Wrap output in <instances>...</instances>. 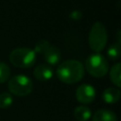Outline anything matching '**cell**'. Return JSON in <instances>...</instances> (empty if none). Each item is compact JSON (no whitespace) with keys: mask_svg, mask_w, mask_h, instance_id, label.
I'll use <instances>...</instances> for the list:
<instances>
[{"mask_svg":"<svg viewBox=\"0 0 121 121\" xmlns=\"http://www.w3.org/2000/svg\"><path fill=\"white\" fill-rule=\"evenodd\" d=\"M58 78L67 84L78 82L84 76V68L81 62L76 60H68L61 62L57 69Z\"/></svg>","mask_w":121,"mask_h":121,"instance_id":"obj_1","label":"cell"},{"mask_svg":"<svg viewBox=\"0 0 121 121\" xmlns=\"http://www.w3.org/2000/svg\"><path fill=\"white\" fill-rule=\"evenodd\" d=\"M108 56L112 60H116L120 57V43H115L110 45L108 49Z\"/></svg>","mask_w":121,"mask_h":121,"instance_id":"obj_15","label":"cell"},{"mask_svg":"<svg viewBox=\"0 0 121 121\" xmlns=\"http://www.w3.org/2000/svg\"><path fill=\"white\" fill-rule=\"evenodd\" d=\"M77 100L82 104H88L94 101L95 97V90L92 85L81 84L76 91Z\"/></svg>","mask_w":121,"mask_h":121,"instance_id":"obj_6","label":"cell"},{"mask_svg":"<svg viewBox=\"0 0 121 121\" xmlns=\"http://www.w3.org/2000/svg\"><path fill=\"white\" fill-rule=\"evenodd\" d=\"M9 92L18 96H25L31 93L33 83L31 79L25 75H16L12 77L8 82Z\"/></svg>","mask_w":121,"mask_h":121,"instance_id":"obj_5","label":"cell"},{"mask_svg":"<svg viewBox=\"0 0 121 121\" xmlns=\"http://www.w3.org/2000/svg\"><path fill=\"white\" fill-rule=\"evenodd\" d=\"M107 43V30L101 22L93 24L89 32V45L95 53L101 52Z\"/></svg>","mask_w":121,"mask_h":121,"instance_id":"obj_2","label":"cell"},{"mask_svg":"<svg viewBox=\"0 0 121 121\" xmlns=\"http://www.w3.org/2000/svg\"><path fill=\"white\" fill-rule=\"evenodd\" d=\"M74 116L78 121H87L92 116V112L87 106H78L74 111Z\"/></svg>","mask_w":121,"mask_h":121,"instance_id":"obj_11","label":"cell"},{"mask_svg":"<svg viewBox=\"0 0 121 121\" xmlns=\"http://www.w3.org/2000/svg\"><path fill=\"white\" fill-rule=\"evenodd\" d=\"M13 102L12 96L9 93L4 92L0 94V108L1 109H7L9 108Z\"/></svg>","mask_w":121,"mask_h":121,"instance_id":"obj_13","label":"cell"},{"mask_svg":"<svg viewBox=\"0 0 121 121\" xmlns=\"http://www.w3.org/2000/svg\"><path fill=\"white\" fill-rule=\"evenodd\" d=\"M120 98V91L118 88L110 87L104 90L102 94V99L108 104L116 103Z\"/></svg>","mask_w":121,"mask_h":121,"instance_id":"obj_10","label":"cell"},{"mask_svg":"<svg viewBox=\"0 0 121 121\" xmlns=\"http://www.w3.org/2000/svg\"><path fill=\"white\" fill-rule=\"evenodd\" d=\"M85 67L90 75L95 78H102L104 77L109 69V64L107 60L99 53H94L90 55L86 61Z\"/></svg>","mask_w":121,"mask_h":121,"instance_id":"obj_4","label":"cell"},{"mask_svg":"<svg viewBox=\"0 0 121 121\" xmlns=\"http://www.w3.org/2000/svg\"><path fill=\"white\" fill-rule=\"evenodd\" d=\"M42 55H43V59L45 60V61L50 65L57 64L61 58L60 49L52 44H49V46L44 50V52Z\"/></svg>","mask_w":121,"mask_h":121,"instance_id":"obj_7","label":"cell"},{"mask_svg":"<svg viewBox=\"0 0 121 121\" xmlns=\"http://www.w3.org/2000/svg\"><path fill=\"white\" fill-rule=\"evenodd\" d=\"M120 72H121V64L119 62L115 63L111 71H110V78L112 82L116 86V87H120L121 86V78H120Z\"/></svg>","mask_w":121,"mask_h":121,"instance_id":"obj_12","label":"cell"},{"mask_svg":"<svg viewBox=\"0 0 121 121\" xmlns=\"http://www.w3.org/2000/svg\"><path fill=\"white\" fill-rule=\"evenodd\" d=\"M92 121H117V118L115 113L112 111L107 109H100L94 113Z\"/></svg>","mask_w":121,"mask_h":121,"instance_id":"obj_9","label":"cell"},{"mask_svg":"<svg viewBox=\"0 0 121 121\" xmlns=\"http://www.w3.org/2000/svg\"><path fill=\"white\" fill-rule=\"evenodd\" d=\"M36 54L33 49L20 47L13 49L9 54V60L12 65L19 68H29L36 60Z\"/></svg>","mask_w":121,"mask_h":121,"instance_id":"obj_3","label":"cell"},{"mask_svg":"<svg viewBox=\"0 0 121 121\" xmlns=\"http://www.w3.org/2000/svg\"><path fill=\"white\" fill-rule=\"evenodd\" d=\"M34 77L40 81L49 80L53 76L52 68L47 64H40L34 69Z\"/></svg>","mask_w":121,"mask_h":121,"instance_id":"obj_8","label":"cell"},{"mask_svg":"<svg viewBox=\"0 0 121 121\" xmlns=\"http://www.w3.org/2000/svg\"><path fill=\"white\" fill-rule=\"evenodd\" d=\"M49 42L48 41H46V40H44V39H42V40H40L37 43H36V45H35V48H34V52H35V54L37 55V54H40V55H42L43 52H44V50L49 46Z\"/></svg>","mask_w":121,"mask_h":121,"instance_id":"obj_16","label":"cell"},{"mask_svg":"<svg viewBox=\"0 0 121 121\" xmlns=\"http://www.w3.org/2000/svg\"><path fill=\"white\" fill-rule=\"evenodd\" d=\"M9 76H10L9 67L6 63L0 61V83L6 82L9 78Z\"/></svg>","mask_w":121,"mask_h":121,"instance_id":"obj_14","label":"cell"}]
</instances>
